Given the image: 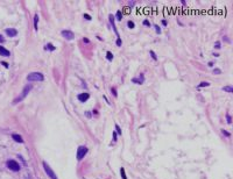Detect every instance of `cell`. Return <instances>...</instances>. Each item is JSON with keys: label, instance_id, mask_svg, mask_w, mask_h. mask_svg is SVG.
I'll list each match as a JSON object with an SVG mask.
<instances>
[{"label": "cell", "instance_id": "obj_4", "mask_svg": "<svg viewBox=\"0 0 233 179\" xmlns=\"http://www.w3.org/2000/svg\"><path fill=\"white\" fill-rule=\"evenodd\" d=\"M31 90H32V85H27V86H25V88H23L22 93H21V97H19L18 99H15V100H14V102H18V101H21V100H23L27 96H28V93L31 92Z\"/></svg>", "mask_w": 233, "mask_h": 179}, {"label": "cell", "instance_id": "obj_15", "mask_svg": "<svg viewBox=\"0 0 233 179\" xmlns=\"http://www.w3.org/2000/svg\"><path fill=\"white\" fill-rule=\"evenodd\" d=\"M206 86H210V83H209V81H203V83H200L197 87H206Z\"/></svg>", "mask_w": 233, "mask_h": 179}, {"label": "cell", "instance_id": "obj_27", "mask_svg": "<svg viewBox=\"0 0 233 179\" xmlns=\"http://www.w3.org/2000/svg\"><path fill=\"white\" fill-rule=\"evenodd\" d=\"M220 72H221V71H220L219 69H215V70H213V73H215V75H219Z\"/></svg>", "mask_w": 233, "mask_h": 179}, {"label": "cell", "instance_id": "obj_5", "mask_svg": "<svg viewBox=\"0 0 233 179\" xmlns=\"http://www.w3.org/2000/svg\"><path fill=\"white\" fill-rule=\"evenodd\" d=\"M86 154H88V148H86V146H84V145L79 146V148H78V150H77V159H78V161L83 159L84 157H85Z\"/></svg>", "mask_w": 233, "mask_h": 179}, {"label": "cell", "instance_id": "obj_16", "mask_svg": "<svg viewBox=\"0 0 233 179\" xmlns=\"http://www.w3.org/2000/svg\"><path fill=\"white\" fill-rule=\"evenodd\" d=\"M106 58L108 61H113V54L111 52V51H107L106 52Z\"/></svg>", "mask_w": 233, "mask_h": 179}, {"label": "cell", "instance_id": "obj_23", "mask_svg": "<svg viewBox=\"0 0 233 179\" xmlns=\"http://www.w3.org/2000/svg\"><path fill=\"white\" fill-rule=\"evenodd\" d=\"M155 30H156V33H158V34H161V28H160V27L158 26V24H155Z\"/></svg>", "mask_w": 233, "mask_h": 179}, {"label": "cell", "instance_id": "obj_29", "mask_svg": "<svg viewBox=\"0 0 233 179\" xmlns=\"http://www.w3.org/2000/svg\"><path fill=\"white\" fill-rule=\"evenodd\" d=\"M111 92H112V93L114 94V97H116V91H115L114 88H111Z\"/></svg>", "mask_w": 233, "mask_h": 179}, {"label": "cell", "instance_id": "obj_10", "mask_svg": "<svg viewBox=\"0 0 233 179\" xmlns=\"http://www.w3.org/2000/svg\"><path fill=\"white\" fill-rule=\"evenodd\" d=\"M132 81H133V83H135V84H139V85H141V84H143V81H145L143 75L139 76L138 78H133V79H132Z\"/></svg>", "mask_w": 233, "mask_h": 179}, {"label": "cell", "instance_id": "obj_33", "mask_svg": "<svg viewBox=\"0 0 233 179\" xmlns=\"http://www.w3.org/2000/svg\"><path fill=\"white\" fill-rule=\"evenodd\" d=\"M4 41H5V40H4V36H2V35H0V43H2Z\"/></svg>", "mask_w": 233, "mask_h": 179}, {"label": "cell", "instance_id": "obj_17", "mask_svg": "<svg viewBox=\"0 0 233 179\" xmlns=\"http://www.w3.org/2000/svg\"><path fill=\"white\" fill-rule=\"evenodd\" d=\"M121 19H123V13H121V10H118L116 12V20L121 21Z\"/></svg>", "mask_w": 233, "mask_h": 179}, {"label": "cell", "instance_id": "obj_2", "mask_svg": "<svg viewBox=\"0 0 233 179\" xmlns=\"http://www.w3.org/2000/svg\"><path fill=\"white\" fill-rule=\"evenodd\" d=\"M43 169H44L45 173H47V175L50 177V179H57V176L55 175V172L51 170V167H50L45 162H43Z\"/></svg>", "mask_w": 233, "mask_h": 179}, {"label": "cell", "instance_id": "obj_13", "mask_svg": "<svg viewBox=\"0 0 233 179\" xmlns=\"http://www.w3.org/2000/svg\"><path fill=\"white\" fill-rule=\"evenodd\" d=\"M37 23H39V15L37 14H35L34 15V28H35V30H39V27H37Z\"/></svg>", "mask_w": 233, "mask_h": 179}, {"label": "cell", "instance_id": "obj_8", "mask_svg": "<svg viewBox=\"0 0 233 179\" xmlns=\"http://www.w3.org/2000/svg\"><path fill=\"white\" fill-rule=\"evenodd\" d=\"M77 98H78V100H79V101L85 102L86 100L90 98V94H89V93H80V94H78Z\"/></svg>", "mask_w": 233, "mask_h": 179}, {"label": "cell", "instance_id": "obj_22", "mask_svg": "<svg viewBox=\"0 0 233 179\" xmlns=\"http://www.w3.org/2000/svg\"><path fill=\"white\" fill-rule=\"evenodd\" d=\"M121 44H123L121 39H120V37H118V39H116V45H118V47H121Z\"/></svg>", "mask_w": 233, "mask_h": 179}, {"label": "cell", "instance_id": "obj_35", "mask_svg": "<svg viewBox=\"0 0 233 179\" xmlns=\"http://www.w3.org/2000/svg\"><path fill=\"white\" fill-rule=\"evenodd\" d=\"M1 64H2V65H4V66H6V67H8V64H7V63H6V62H2V63H1Z\"/></svg>", "mask_w": 233, "mask_h": 179}, {"label": "cell", "instance_id": "obj_14", "mask_svg": "<svg viewBox=\"0 0 233 179\" xmlns=\"http://www.w3.org/2000/svg\"><path fill=\"white\" fill-rule=\"evenodd\" d=\"M55 47H54L53 44H51V43H48V44H45L44 45V50H49V51H54L55 50Z\"/></svg>", "mask_w": 233, "mask_h": 179}, {"label": "cell", "instance_id": "obj_30", "mask_svg": "<svg viewBox=\"0 0 233 179\" xmlns=\"http://www.w3.org/2000/svg\"><path fill=\"white\" fill-rule=\"evenodd\" d=\"M221 133H223L224 135H226V136H230V134H229V133L226 131V130H221Z\"/></svg>", "mask_w": 233, "mask_h": 179}, {"label": "cell", "instance_id": "obj_9", "mask_svg": "<svg viewBox=\"0 0 233 179\" xmlns=\"http://www.w3.org/2000/svg\"><path fill=\"white\" fill-rule=\"evenodd\" d=\"M108 19H110V22H111V24H112V27H113V30H114V33L116 34V36L119 37V33H118V30H116V27L114 24V18H113V15H108Z\"/></svg>", "mask_w": 233, "mask_h": 179}, {"label": "cell", "instance_id": "obj_24", "mask_svg": "<svg viewBox=\"0 0 233 179\" xmlns=\"http://www.w3.org/2000/svg\"><path fill=\"white\" fill-rule=\"evenodd\" d=\"M143 26H146V27H150V22L148 20H145L143 21Z\"/></svg>", "mask_w": 233, "mask_h": 179}, {"label": "cell", "instance_id": "obj_28", "mask_svg": "<svg viewBox=\"0 0 233 179\" xmlns=\"http://www.w3.org/2000/svg\"><path fill=\"white\" fill-rule=\"evenodd\" d=\"M215 47H216L217 49H219V48H220V43H219V42H216V44H215Z\"/></svg>", "mask_w": 233, "mask_h": 179}, {"label": "cell", "instance_id": "obj_21", "mask_svg": "<svg viewBox=\"0 0 233 179\" xmlns=\"http://www.w3.org/2000/svg\"><path fill=\"white\" fill-rule=\"evenodd\" d=\"M134 26H135V24H134L133 21H128V22H127V27H128V28L132 29V28H134Z\"/></svg>", "mask_w": 233, "mask_h": 179}, {"label": "cell", "instance_id": "obj_32", "mask_svg": "<svg viewBox=\"0 0 233 179\" xmlns=\"http://www.w3.org/2000/svg\"><path fill=\"white\" fill-rule=\"evenodd\" d=\"M83 42H84V43H89V42H90V41H89V39H86V37H84V39H83Z\"/></svg>", "mask_w": 233, "mask_h": 179}, {"label": "cell", "instance_id": "obj_20", "mask_svg": "<svg viewBox=\"0 0 233 179\" xmlns=\"http://www.w3.org/2000/svg\"><path fill=\"white\" fill-rule=\"evenodd\" d=\"M149 54H150V56H151V58H153V59H154V61H158V56H156V55H155V52H154V51H153V50H150V51H149Z\"/></svg>", "mask_w": 233, "mask_h": 179}, {"label": "cell", "instance_id": "obj_25", "mask_svg": "<svg viewBox=\"0 0 233 179\" xmlns=\"http://www.w3.org/2000/svg\"><path fill=\"white\" fill-rule=\"evenodd\" d=\"M115 129H116V131H118V134H121V129L118 124H115Z\"/></svg>", "mask_w": 233, "mask_h": 179}, {"label": "cell", "instance_id": "obj_31", "mask_svg": "<svg viewBox=\"0 0 233 179\" xmlns=\"http://www.w3.org/2000/svg\"><path fill=\"white\" fill-rule=\"evenodd\" d=\"M84 18L88 19V20H91V16H90V15H88V14H84Z\"/></svg>", "mask_w": 233, "mask_h": 179}, {"label": "cell", "instance_id": "obj_6", "mask_svg": "<svg viewBox=\"0 0 233 179\" xmlns=\"http://www.w3.org/2000/svg\"><path fill=\"white\" fill-rule=\"evenodd\" d=\"M62 36L64 37L65 40L68 41H71L72 39H74V33H72L71 30H68V29H64V30H62Z\"/></svg>", "mask_w": 233, "mask_h": 179}, {"label": "cell", "instance_id": "obj_7", "mask_svg": "<svg viewBox=\"0 0 233 179\" xmlns=\"http://www.w3.org/2000/svg\"><path fill=\"white\" fill-rule=\"evenodd\" d=\"M6 34L8 35L9 37H14V36H17L18 30H17V29H14V28H7L6 29Z\"/></svg>", "mask_w": 233, "mask_h": 179}, {"label": "cell", "instance_id": "obj_34", "mask_svg": "<svg viewBox=\"0 0 233 179\" xmlns=\"http://www.w3.org/2000/svg\"><path fill=\"white\" fill-rule=\"evenodd\" d=\"M162 24H163V26H167V24H168V22H167L166 20H162Z\"/></svg>", "mask_w": 233, "mask_h": 179}, {"label": "cell", "instance_id": "obj_26", "mask_svg": "<svg viewBox=\"0 0 233 179\" xmlns=\"http://www.w3.org/2000/svg\"><path fill=\"white\" fill-rule=\"evenodd\" d=\"M226 119H227V123H231V116H230V114H227L226 115Z\"/></svg>", "mask_w": 233, "mask_h": 179}, {"label": "cell", "instance_id": "obj_19", "mask_svg": "<svg viewBox=\"0 0 233 179\" xmlns=\"http://www.w3.org/2000/svg\"><path fill=\"white\" fill-rule=\"evenodd\" d=\"M223 91H225V92H233V87H232V86H225V87H223Z\"/></svg>", "mask_w": 233, "mask_h": 179}, {"label": "cell", "instance_id": "obj_36", "mask_svg": "<svg viewBox=\"0 0 233 179\" xmlns=\"http://www.w3.org/2000/svg\"><path fill=\"white\" fill-rule=\"evenodd\" d=\"M113 140L116 141V134H115V133H113Z\"/></svg>", "mask_w": 233, "mask_h": 179}, {"label": "cell", "instance_id": "obj_18", "mask_svg": "<svg viewBox=\"0 0 233 179\" xmlns=\"http://www.w3.org/2000/svg\"><path fill=\"white\" fill-rule=\"evenodd\" d=\"M120 175H121V177H123V179H127L126 172H125V169H124V167H121V169H120Z\"/></svg>", "mask_w": 233, "mask_h": 179}, {"label": "cell", "instance_id": "obj_3", "mask_svg": "<svg viewBox=\"0 0 233 179\" xmlns=\"http://www.w3.org/2000/svg\"><path fill=\"white\" fill-rule=\"evenodd\" d=\"M7 166H8L9 170L15 171V172H18V171L20 170V165H19V163L17 161H13V159L7 161Z\"/></svg>", "mask_w": 233, "mask_h": 179}, {"label": "cell", "instance_id": "obj_11", "mask_svg": "<svg viewBox=\"0 0 233 179\" xmlns=\"http://www.w3.org/2000/svg\"><path fill=\"white\" fill-rule=\"evenodd\" d=\"M0 55H1V56H5V57H8L11 54H9V51L7 50L6 48H4V47H1V45H0Z\"/></svg>", "mask_w": 233, "mask_h": 179}, {"label": "cell", "instance_id": "obj_12", "mask_svg": "<svg viewBox=\"0 0 233 179\" xmlns=\"http://www.w3.org/2000/svg\"><path fill=\"white\" fill-rule=\"evenodd\" d=\"M12 137H13V140L15 141V142H18V143H23V138L20 136V135H18V134H13L12 135Z\"/></svg>", "mask_w": 233, "mask_h": 179}, {"label": "cell", "instance_id": "obj_1", "mask_svg": "<svg viewBox=\"0 0 233 179\" xmlns=\"http://www.w3.org/2000/svg\"><path fill=\"white\" fill-rule=\"evenodd\" d=\"M27 80L28 81H43L44 80V76L41 72H32L27 76Z\"/></svg>", "mask_w": 233, "mask_h": 179}]
</instances>
